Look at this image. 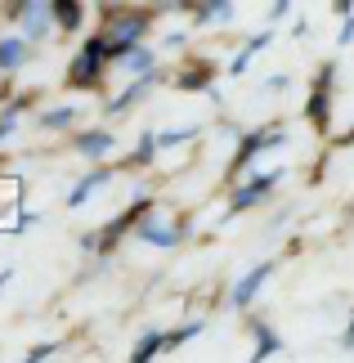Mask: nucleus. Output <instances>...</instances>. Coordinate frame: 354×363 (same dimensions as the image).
<instances>
[{
    "instance_id": "f03ea898",
    "label": "nucleus",
    "mask_w": 354,
    "mask_h": 363,
    "mask_svg": "<svg viewBox=\"0 0 354 363\" xmlns=\"http://www.w3.org/2000/svg\"><path fill=\"white\" fill-rule=\"evenodd\" d=\"M108 40L104 36H90L86 40V50H81L77 54V59H72V67H67V81H72V86H86V81H94L99 77V67H104L108 63Z\"/></svg>"
},
{
    "instance_id": "6e6552de",
    "label": "nucleus",
    "mask_w": 354,
    "mask_h": 363,
    "mask_svg": "<svg viewBox=\"0 0 354 363\" xmlns=\"http://www.w3.org/2000/svg\"><path fill=\"white\" fill-rule=\"evenodd\" d=\"M50 9H54V23H59L63 32L81 27V5H77V0H50Z\"/></svg>"
},
{
    "instance_id": "1a4fd4ad",
    "label": "nucleus",
    "mask_w": 354,
    "mask_h": 363,
    "mask_svg": "<svg viewBox=\"0 0 354 363\" xmlns=\"http://www.w3.org/2000/svg\"><path fill=\"white\" fill-rule=\"evenodd\" d=\"M112 148V135L108 130H86V135H77V152H86V157H99V152H108Z\"/></svg>"
},
{
    "instance_id": "9b49d317",
    "label": "nucleus",
    "mask_w": 354,
    "mask_h": 363,
    "mask_svg": "<svg viewBox=\"0 0 354 363\" xmlns=\"http://www.w3.org/2000/svg\"><path fill=\"white\" fill-rule=\"evenodd\" d=\"M27 108V99H18V104H5V113H0V144H5V139L18 130V113Z\"/></svg>"
},
{
    "instance_id": "f3484780",
    "label": "nucleus",
    "mask_w": 354,
    "mask_h": 363,
    "mask_svg": "<svg viewBox=\"0 0 354 363\" xmlns=\"http://www.w3.org/2000/svg\"><path fill=\"white\" fill-rule=\"evenodd\" d=\"M9 278H13V269H0V287H5V283H9Z\"/></svg>"
},
{
    "instance_id": "a211bd4d",
    "label": "nucleus",
    "mask_w": 354,
    "mask_h": 363,
    "mask_svg": "<svg viewBox=\"0 0 354 363\" xmlns=\"http://www.w3.org/2000/svg\"><path fill=\"white\" fill-rule=\"evenodd\" d=\"M179 5H206V0H179Z\"/></svg>"
},
{
    "instance_id": "2eb2a0df",
    "label": "nucleus",
    "mask_w": 354,
    "mask_h": 363,
    "mask_svg": "<svg viewBox=\"0 0 354 363\" xmlns=\"http://www.w3.org/2000/svg\"><path fill=\"white\" fill-rule=\"evenodd\" d=\"M274 350H278V337H274V332H265V328H260V345H256V359L274 354Z\"/></svg>"
},
{
    "instance_id": "f257e3e1",
    "label": "nucleus",
    "mask_w": 354,
    "mask_h": 363,
    "mask_svg": "<svg viewBox=\"0 0 354 363\" xmlns=\"http://www.w3.org/2000/svg\"><path fill=\"white\" fill-rule=\"evenodd\" d=\"M144 27H148V23H144V13H112L108 27H104L99 36H104V40H108V50L121 59V54L131 50L139 36H144Z\"/></svg>"
},
{
    "instance_id": "9d476101",
    "label": "nucleus",
    "mask_w": 354,
    "mask_h": 363,
    "mask_svg": "<svg viewBox=\"0 0 354 363\" xmlns=\"http://www.w3.org/2000/svg\"><path fill=\"white\" fill-rule=\"evenodd\" d=\"M121 67H126V72H139V77H144V72H153V54H148L144 45H131V50L121 54Z\"/></svg>"
},
{
    "instance_id": "7ed1b4c3",
    "label": "nucleus",
    "mask_w": 354,
    "mask_h": 363,
    "mask_svg": "<svg viewBox=\"0 0 354 363\" xmlns=\"http://www.w3.org/2000/svg\"><path fill=\"white\" fill-rule=\"evenodd\" d=\"M139 238H144L148 247H175V242H179V225H175V220L148 216L144 225H139Z\"/></svg>"
},
{
    "instance_id": "20e7f679",
    "label": "nucleus",
    "mask_w": 354,
    "mask_h": 363,
    "mask_svg": "<svg viewBox=\"0 0 354 363\" xmlns=\"http://www.w3.org/2000/svg\"><path fill=\"white\" fill-rule=\"evenodd\" d=\"M269 274H274V269H269V264H256V269H251V274L243 278V283L233 287V305H238V310H247V305L256 301V291H260V287L269 283Z\"/></svg>"
},
{
    "instance_id": "ddd939ff",
    "label": "nucleus",
    "mask_w": 354,
    "mask_h": 363,
    "mask_svg": "<svg viewBox=\"0 0 354 363\" xmlns=\"http://www.w3.org/2000/svg\"><path fill=\"white\" fill-rule=\"evenodd\" d=\"M229 18H233L229 0H206V5H202V23H229Z\"/></svg>"
},
{
    "instance_id": "423d86ee",
    "label": "nucleus",
    "mask_w": 354,
    "mask_h": 363,
    "mask_svg": "<svg viewBox=\"0 0 354 363\" xmlns=\"http://www.w3.org/2000/svg\"><path fill=\"white\" fill-rule=\"evenodd\" d=\"M104 184H108V171H90L86 179H77L72 193H67V206H86V198H90V193H99Z\"/></svg>"
},
{
    "instance_id": "f8f14e48",
    "label": "nucleus",
    "mask_w": 354,
    "mask_h": 363,
    "mask_svg": "<svg viewBox=\"0 0 354 363\" xmlns=\"http://www.w3.org/2000/svg\"><path fill=\"white\" fill-rule=\"evenodd\" d=\"M157 350H166V337H157V332H148V337H144V341H139L135 350H131V359H135V363H144V359H153Z\"/></svg>"
},
{
    "instance_id": "0eeeda50",
    "label": "nucleus",
    "mask_w": 354,
    "mask_h": 363,
    "mask_svg": "<svg viewBox=\"0 0 354 363\" xmlns=\"http://www.w3.org/2000/svg\"><path fill=\"white\" fill-rule=\"evenodd\" d=\"M27 63V40H0V67H5V72H18V67Z\"/></svg>"
},
{
    "instance_id": "4468645a",
    "label": "nucleus",
    "mask_w": 354,
    "mask_h": 363,
    "mask_svg": "<svg viewBox=\"0 0 354 363\" xmlns=\"http://www.w3.org/2000/svg\"><path fill=\"white\" fill-rule=\"evenodd\" d=\"M77 117V108H54V113H45V130H54V125H67Z\"/></svg>"
},
{
    "instance_id": "dca6fc26",
    "label": "nucleus",
    "mask_w": 354,
    "mask_h": 363,
    "mask_svg": "<svg viewBox=\"0 0 354 363\" xmlns=\"http://www.w3.org/2000/svg\"><path fill=\"white\" fill-rule=\"evenodd\" d=\"M50 354H54V345H36V350H27V359H32V363L36 359H50Z\"/></svg>"
},
{
    "instance_id": "39448f33",
    "label": "nucleus",
    "mask_w": 354,
    "mask_h": 363,
    "mask_svg": "<svg viewBox=\"0 0 354 363\" xmlns=\"http://www.w3.org/2000/svg\"><path fill=\"white\" fill-rule=\"evenodd\" d=\"M274 179H278V175H265V179H251L247 189H238V198H233V211H247V206H256V202L265 198V193L274 189Z\"/></svg>"
}]
</instances>
